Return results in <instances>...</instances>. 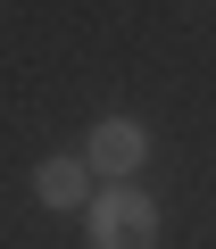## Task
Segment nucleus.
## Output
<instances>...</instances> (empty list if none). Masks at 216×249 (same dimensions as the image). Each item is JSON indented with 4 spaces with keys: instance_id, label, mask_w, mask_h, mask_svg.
Returning <instances> with one entry per match:
<instances>
[{
    "instance_id": "nucleus-3",
    "label": "nucleus",
    "mask_w": 216,
    "mask_h": 249,
    "mask_svg": "<svg viewBox=\"0 0 216 249\" xmlns=\"http://www.w3.org/2000/svg\"><path fill=\"white\" fill-rule=\"evenodd\" d=\"M34 191H42V208H91V166L83 158H42Z\"/></svg>"
},
{
    "instance_id": "nucleus-2",
    "label": "nucleus",
    "mask_w": 216,
    "mask_h": 249,
    "mask_svg": "<svg viewBox=\"0 0 216 249\" xmlns=\"http://www.w3.org/2000/svg\"><path fill=\"white\" fill-rule=\"evenodd\" d=\"M150 158V133L133 116H100L91 124V142H83V166L100 175V183H133V166Z\"/></svg>"
},
{
    "instance_id": "nucleus-1",
    "label": "nucleus",
    "mask_w": 216,
    "mask_h": 249,
    "mask_svg": "<svg viewBox=\"0 0 216 249\" xmlns=\"http://www.w3.org/2000/svg\"><path fill=\"white\" fill-rule=\"evenodd\" d=\"M83 241H91V249H158V199L133 191V183L91 191V208H83Z\"/></svg>"
}]
</instances>
